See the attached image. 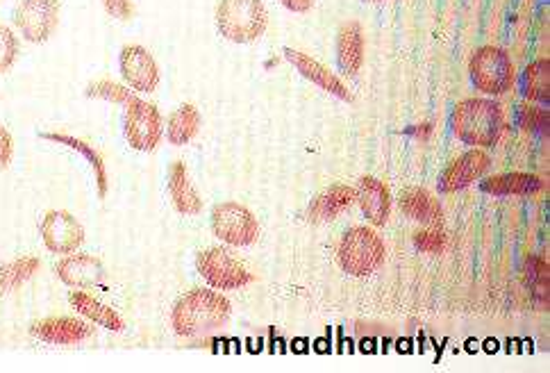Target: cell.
Segmentation results:
<instances>
[{
	"instance_id": "cell-1",
	"label": "cell",
	"mask_w": 550,
	"mask_h": 373,
	"mask_svg": "<svg viewBox=\"0 0 550 373\" xmlns=\"http://www.w3.org/2000/svg\"><path fill=\"white\" fill-rule=\"evenodd\" d=\"M230 319V301L219 289H191L173 305L171 323L180 337L216 335Z\"/></svg>"
},
{
	"instance_id": "cell-2",
	"label": "cell",
	"mask_w": 550,
	"mask_h": 373,
	"mask_svg": "<svg viewBox=\"0 0 550 373\" xmlns=\"http://www.w3.org/2000/svg\"><path fill=\"white\" fill-rule=\"evenodd\" d=\"M450 128L469 146H494L503 132V110L487 98H466L450 114Z\"/></svg>"
},
{
	"instance_id": "cell-3",
	"label": "cell",
	"mask_w": 550,
	"mask_h": 373,
	"mask_svg": "<svg viewBox=\"0 0 550 373\" xmlns=\"http://www.w3.org/2000/svg\"><path fill=\"white\" fill-rule=\"evenodd\" d=\"M269 26V12L262 0H221L216 5V28L228 41L250 44Z\"/></svg>"
},
{
	"instance_id": "cell-4",
	"label": "cell",
	"mask_w": 550,
	"mask_h": 373,
	"mask_svg": "<svg viewBox=\"0 0 550 373\" xmlns=\"http://www.w3.org/2000/svg\"><path fill=\"white\" fill-rule=\"evenodd\" d=\"M337 262L348 276L366 278L385 262V244L371 228L353 226L341 237Z\"/></svg>"
},
{
	"instance_id": "cell-5",
	"label": "cell",
	"mask_w": 550,
	"mask_h": 373,
	"mask_svg": "<svg viewBox=\"0 0 550 373\" xmlns=\"http://www.w3.org/2000/svg\"><path fill=\"white\" fill-rule=\"evenodd\" d=\"M196 269L205 283L219 292H230V289L253 283V273L228 248H207L196 258Z\"/></svg>"
},
{
	"instance_id": "cell-6",
	"label": "cell",
	"mask_w": 550,
	"mask_h": 373,
	"mask_svg": "<svg viewBox=\"0 0 550 373\" xmlns=\"http://www.w3.org/2000/svg\"><path fill=\"white\" fill-rule=\"evenodd\" d=\"M469 73L475 89L485 91L489 96L505 94L514 82V66L510 62V55L496 46L480 48L471 57Z\"/></svg>"
},
{
	"instance_id": "cell-7",
	"label": "cell",
	"mask_w": 550,
	"mask_h": 373,
	"mask_svg": "<svg viewBox=\"0 0 550 373\" xmlns=\"http://www.w3.org/2000/svg\"><path fill=\"white\" fill-rule=\"evenodd\" d=\"M212 232L230 246H250L260 237V223L246 205L225 201L212 207Z\"/></svg>"
},
{
	"instance_id": "cell-8",
	"label": "cell",
	"mask_w": 550,
	"mask_h": 373,
	"mask_svg": "<svg viewBox=\"0 0 550 373\" xmlns=\"http://www.w3.org/2000/svg\"><path fill=\"white\" fill-rule=\"evenodd\" d=\"M125 139L128 144L141 153L155 151V146L162 139V116L160 110L153 103L141 101V98H132L125 105Z\"/></svg>"
},
{
	"instance_id": "cell-9",
	"label": "cell",
	"mask_w": 550,
	"mask_h": 373,
	"mask_svg": "<svg viewBox=\"0 0 550 373\" xmlns=\"http://www.w3.org/2000/svg\"><path fill=\"white\" fill-rule=\"evenodd\" d=\"M62 0H21L14 10V26L32 44H44L57 30Z\"/></svg>"
},
{
	"instance_id": "cell-10",
	"label": "cell",
	"mask_w": 550,
	"mask_h": 373,
	"mask_svg": "<svg viewBox=\"0 0 550 373\" xmlns=\"http://www.w3.org/2000/svg\"><path fill=\"white\" fill-rule=\"evenodd\" d=\"M39 235L44 239V246L55 255L75 253L85 242V228L73 217L71 212L50 210L44 214L39 226Z\"/></svg>"
},
{
	"instance_id": "cell-11",
	"label": "cell",
	"mask_w": 550,
	"mask_h": 373,
	"mask_svg": "<svg viewBox=\"0 0 550 373\" xmlns=\"http://www.w3.org/2000/svg\"><path fill=\"white\" fill-rule=\"evenodd\" d=\"M121 76L132 89L137 91H155L160 85V69L144 46H125L121 51Z\"/></svg>"
},
{
	"instance_id": "cell-12",
	"label": "cell",
	"mask_w": 550,
	"mask_h": 373,
	"mask_svg": "<svg viewBox=\"0 0 550 373\" xmlns=\"http://www.w3.org/2000/svg\"><path fill=\"white\" fill-rule=\"evenodd\" d=\"M491 167V160L485 151H469L462 157H457L455 162L448 164V169L441 173L439 189L444 194L460 192V189L473 185L475 180H480Z\"/></svg>"
},
{
	"instance_id": "cell-13",
	"label": "cell",
	"mask_w": 550,
	"mask_h": 373,
	"mask_svg": "<svg viewBox=\"0 0 550 373\" xmlns=\"http://www.w3.org/2000/svg\"><path fill=\"white\" fill-rule=\"evenodd\" d=\"M57 278L73 289H89L105 278V267L91 253H69L57 262Z\"/></svg>"
},
{
	"instance_id": "cell-14",
	"label": "cell",
	"mask_w": 550,
	"mask_h": 373,
	"mask_svg": "<svg viewBox=\"0 0 550 373\" xmlns=\"http://www.w3.org/2000/svg\"><path fill=\"white\" fill-rule=\"evenodd\" d=\"M30 333L41 339V342L55 346H73L89 339L91 333H94V328H91L89 323L73 317H48L37 321Z\"/></svg>"
},
{
	"instance_id": "cell-15",
	"label": "cell",
	"mask_w": 550,
	"mask_h": 373,
	"mask_svg": "<svg viewBox=\"0 0 550 373\" xmlns=\"http://www.w3.org/2000/svg\"><path fill=\"white\" fill-rule=\"evenodd\" d=\"M357 201V192L348 185H332L314 198L307 207V221L325 223L335 221L341 212H346Z\"/></svg>"
},
{
	"instance_id": "cell-16",
	"label": "cell",
	"mask_w": 550,
	"mask_h": 373,
	"mask_svg": "<svg viewBox=\"0 0 550 373\" xmlns=\"http://www.w3.org/2000/svg\"><path fill=\"white\" fill-rule=\"evenodd\" d=\"M357 201L364 212V217L369 219L373 226H385L391 214V194L389 189L382 185L378 178L364 176L360 180V187L355 189Z\"/></svg>"
},
{
	"instance_id": "cell-17",
	"label": "cell",
	"mask_w": 550,
	"mask_h": 373,
	"mask_svg": "<svg viewBox=\"0 0 550 373\" xmlns=\"http://www.w3.org/2000/svg\"><path fill=\"white\" fill-rule=\"evenodd\" d=\"M169 196L175 210L185 214V217H196L203 210V198L191 185L187 164L180 160H175L169 169Z\"/></svg>"
},
{
	"instance_id": "cell-18",
	"label": "cell",
	"mask_w": 550,
	"mask_h": 373,
	"mask_svg": "<svg viewBox=\"0 0 550 373\" xmlns=\"http://www.w3.org/2000/svg\"><path fill=\"white\" fill-rule=\"evenodd\" d=\"M285 55H287V60L294 64L307 80L314 82V85H319L321 89L330 91V94H335L337 98H341V101H353V94H350V91L344 87V82H341L335 73H330L328 69H325L321 62H316L314 57L298 53V51H291V48H285Z\"/></svg>"
},
{
	"instance_id": "cell-19",
	"label": "cell",
	"mask_w": 550,
	"mask_h": 373,
	"mask_svg": "<svg viewBox=\"0 0 550 373\" xmlns=\"http://www.w3.org/2000/svg\"><path fill=\"white\" fill-rule=\"evenodd\" d=\"M362 57H364L362 26L357 21H348L339 28V35H337L339 69L344 71L346 76H355L362 66Z\"/></svg>"
},
{
	"instance_id": "cell-20",
	"label": "cell",
	"mask_w": 550,
	"mask_h": 373,
	"mask_svg": "<svg viewBox=\"0 0 550 373\" xmlns=\"http://www.w3.org/2000/svg\"><path fill=\"white\" fill-rule=\"evenodd\" d=\"M480 189L485 194L494 196H528L537 194L544 189V180L535 173H503V176H494L485 182H480Z\"/></svg>"
},
{
	"instance_id": "cell-21",
	"label": "cell",
	"mask_w": 550,
	"mask_h": 373,
	"mask_svg": "<svg viewBox=\"0 0 550 373\" xmlns=\"http://www.w3.org/2000/svg\"><path fill=\"white\" fill-rule=\"evenodd\" d=\"M69 303L75 312L82 314V317H87L91 323H98V326L112 330V333H121L125 328L119 312L112 310L110 305L100 303L96 296H91L87 292H71Z\"/></svg>"
},
{
	"instance_id": "cell-22",
	"label": "cell",
	"mask_w": 550,
	"mask_h": 373,
	"mask_svg": "<svg viewBox=\"0 0 550 373\" xmlns=\"http://www.w3.org/2000/svg\"><path fill=\"white\" fill-rule=\"evenodd\" d=\"M400 207H403V212L407 217L421 223H428V226H437L441 223V205L435 201V196H432L428 189L423 187H410L407 192L400 198Z\"/></svg>"
},
{
	"instance_id": "cell-23",
	"label": "cell",
	"mask_w": 550,
	"mask_h": 373,
	"mask_svg": "<svg viewBox=\"0 0 550 373\" xmlns=\"http://www.w3.org/2000/svg\"><path fill=\"white\" fill-rule=\"evenodd\" d=\"M44 139H48V142H55V144H62L66 148H71V151H78L85 160L91 164V169H94L96 173V187H98V196L105 198L107 196V169H105V160L103 155H100L94 146H89L87 142H82V139L78 137H71V135H64V132H44L41 135Z\"/></svg>"
},
{
	"instance_id": "cell-24",
	"label": "cell",
	"mask_w": 550,
	"mask_h": 373,
	"mask_svg": "<svg viewBox=\"0 0 550 373\" xmlns=\"http://www.w3.org/2000/svg\"><path fill=\"white\" fill-rule=\"evenodd\" d=\"M200 130V112L196 110V105L185 103L180 105L178 110H173L169 121H166V139L173 146H182L191 142L198 135Z\"/></svg>"
},
{
	"instance_id": "cell-25",
	"label": "cell",
	"mask_w": 550,
	"mask_h": 373,
	"mask_svg": "<svg viewBox=\"0 0 550 373\" xmlns=\"http://www.w3.org/2000/svg\"><path fill=\"white\" fill-rule=\"evenodd\" d=\"M523 94L530 101L548 103L550 98V62L537 60L532 62L523 73Z\"/></svg>"
},
{
	"instance_id": "cell-26",
	"label": "cell",
	"mask_w": 550,
	"mask_h": 373,
	"mask_svg": "<svg viewBox=\"0 0 550 373\" xmlns=\"http://www.w3.org/2000/svg\"><path fill=\"white\" fill-rule=\"evenodd\" d=\"M39 267L41 262L37 258H32V255H25V258L3 264V267H0V294L12 292V289L28 283V280L39 271Z\"/></svg>"
},
{
	"instance_id": "cell-27",
	"label": "cell",
	"mask_w": 550,
	"mask_h": 373,
	"mask_svg": "<svg viewBox=\"0 0 550 373\" xmlns=\"http://www.w3.org/2000/svg\"><path fill=\"white\" fill-rule=\"evenodd\" d=\"M87 96L89 98H105V101H112V103H123L128 105L132 98H135V94L132 91H128V87L119 85V82L114 80H96L91 82V85L87 87Z\"/></svg>"
},
{
	"instance_id": "cell-28",
	"label": "cell",
	"mask_w": 550,
	"mask_h": 373,
	"mask_svg": "<svg viewBox=\"0 0 550 373\" xmlns=\"http://www.w3.org/2000/svg\"><path fill=\"white\" fill-rule=\"evenodd\" d=\"M528 271L530 287L535 289V296L548 308V262L541 258H530Z\"/></svg>"
},
{
	"instance_id": "cell-29",
	"label": "cell",
	"mask_w": 550,
	"mask_h": 373,
	"mask_svg": "<svg viewBox=\"0 0 550 373\" xmlns=\"http://www.w3.org/2000/svg\"><path fill=\"white\" fill-rule=\"evenodd\" d=\"M19 39H16L14 32L0 23V73L10 71L12 64L19 57Z\"/></svg>"
},
{
	"instance_id": "cell-30",
	"label": "cell",
	"mask_w": 550,
	"mask_h": 373,
	"mask_svg": "<svg viewBox=\"0 0 550 373\" xmlns=\"http://www.w3.org/2000/svg\"><path fill=\"white\" fill-rule=\"evenodd\" d=\"M519 123L523 130H546L548 128V112L539 110V107H519Z\"/></svg>"
},
{
	"instance_id": "cell-31",
	"label": "cell",
	"mask_w": 550,
	"mask_h": 373,
	"mask_svg": "<svg viewBox=\"0 0 550 373\" xmlns=\"http://www.w3.org/2000/svg\"><path fill=\"white\" fill-rule=\"evenodd\" d=\"M414 246L423 253H441L444 251V237L439 232H416L414 235Z\"/></svg>"
},
{
	"instance_id": "cell-32",
	"label": "cell",
	"mask_w": 550,
	"mask_h": 373,
	"mask_svg": "<svg viewBox=\"0 0 550 373\" xmlns=\"http://www.w3.org/2000/svg\"><path fill=\"white\" fill-rule=\"evenodd\" d=\"M103 7L107 14H112L119 21H130L132 14H135L132 0H103Z\"/></svg>"
},
{
	"instance_id": "cell-33",
	"label": "cell",
	"mask_w": 550,
	"mask_h": 373,
	"mask_svg": "<svg viewBox=\"0 0 550 373\" xmlns=\"http://www.w3.org/2000/svg\"><path fill=\"white\" fill-rule=\"evenodd\" d=\"M12 153H14L12 135L0 126V169H5L7 164L12 162Z\"/></svg>"
},
{
	"instance_id": "cell-34",
	"label": "cell",
	"mask_w": 550,
	"mask_h": 373,
	"mask_svg": "<svg viewBox=\"0 0 550 373\" xmlns=\"http://www.w3.org/2000/svg\"><path fill=\"white\" fill-rule=\"evenodd\" d=\"M280 3L291 12H307V10H312L314 0H280Z\"/></svg>"
},
{
	"instance_id": "cell-35",
	"label": "cell",
	"mask_w": 550,
	"mask_h": 373,
	"mask_svg": "<svg viewBox=\"0 0 550 373\" xmlns=\"http://www.w3.org/2000/svg\"><path fill=\"white\" fill-rule=\"evenodd\" d=\"M369 3H380V0H369Z\"/></svg>"
}]
</instances>
